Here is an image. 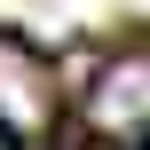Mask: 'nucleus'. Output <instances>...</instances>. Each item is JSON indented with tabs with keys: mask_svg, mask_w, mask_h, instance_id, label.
Listing matches in <instances>:
<instances>
[{
	"mask_svg": "<svg viewBox=\"0 0 150 150\" xmlns=\"http://www.w3.org/2000/svg\"><path fill=\"white\" fill-rule=\"evenodd\" d=\"M0 134H24V142L55 134V71L16 32H0Z\"/></svg>",
	"mask_w": 150,
	"mask_h": 150,
	"instance_id": "obj_1",
	"label": "nucleus"
},
{
	"mask_svg": "<svg viewBox=\"0 0 150 150\" xmlns=\"http://www.w3.org/2000/svg\"><path fill=\"white\" fill-rule=\"evenodd\" d=\"M0 150H8V134H0Z\"/></svg>",
	"mask_w": 150,
	"mask_h": 150,
	"instance_id": "obj_3",
	"label": "nucleus"
},
{
	"mask_svg": "<svg viewBox=\"0 0 150 150\" xmlns=\"http://www.w3.org/2000/svg\"><path fill=\"white\" fill-rule=\"evenodd\" d=\"M87 134H103L119 150H142V134H150V63L142 55H111L87 79Z\"/></svg>",
	"mask_w": 150,
	"mask_h": 150,
	"instance_id": "obj_2",
	"label": "nucleus"
}]
</instances>
